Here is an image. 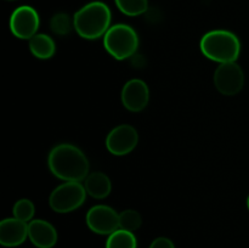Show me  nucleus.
Returning a JSON list of instances; mask_svg holds the SVG:
<instances>
[{"label":"nucleus","mask_w":249,"mask_h":248,"mask_svg":"<svg viewBox=\"0 0 249 248\" xmlns=\"http://www.w3.org/2000/svg\"><path fill=\"white\" fill-rule=\"evenodd\" d=\"M50 172L63 181L82 182L89 175V159L85 153L72 143H60L48 157Z\"/></svg>","instance_id":"obj_1"},{"label":"nucleus","mask_w":249,"mask_h":248,"mask_svg":"<svg viewBox=\"0 0 249 248\" xmlns=\"http://www.w3.org/2000/svg\"><path fill=\"white\" fill-rule=\"evenodd\" d=\"M111 10L102 1H91L84 5L73 16L75 32L88 40L104 36L111 27Z\"/></svg>","instance_id":"obj_2"},{"label":"nucleus","mask_w":249,"mask_h":248,"mask_svg":"<svg viewBox=\"0 0 249 248\" xmlns=\"http://www.w3.org/2000/svg\"><path fill=\"white\" fill-rule=\"evenodd\" d=\"M199 48L202 53L214 62H236L241 53V41L232 32L214 29L202 36Z\"/></svg>","instance_id":"obj_3"},{"label":"nucleus","mask_w":249,"mask_h":248,"mask_svg":"<svg viewBox=\"0 0 249 248\" xmlns=\"http://www.w3.org/2000/svg\"><path fill=\"white\" fill-rule=\"evenodd\" d=\"M105 50L119 61L133 57L139 48V35L133 27L124 23L109 27L104 35Z\"/></svg>","instance_id":"obj_4"},{"label":"nucleus","mask_w":249,"mask_h":248,"mask_svg":"<svg viewBox=\"0 0 249 248\" xmlns=\"http://www.w3.org/2000/svg\"><path fill=\"white\" fill-rule=\"evenodd\" d=\"M87 195V190L83 184L65 181L51 192L49 197V206L56 213H71L83 206Z\"/></svg>","instance_id":"obj_5"},{"label":"nucleus","mask_w":249,"mask_h":248,"mask_svg":"<svg viewBox=\"0 0 249 248\" xmlns=\"http://www.w3.org/2000/svg\"><path fill=\"white\" fill-rule=\"evenodd\" d=\"M214 85L220 94L235 96L245 85V73L237 62L220 63L214 72Z\"/></svg>","instance_id":"obj_6"},{"label":"nucleus","mask_w":249,"mask_h":248,"mask_svg":"<svg viewBox=\"0 0 249 248\" xmlns=\"http://www.w3.org/2000/svg\"><path fill=\"white\" fill-rule=\"evenodd\" d=\"M39 26V14L36 9L28 5L17 7L10 17V31L18 39H32L36 34H38Z\"/></svg>","instance_id":"obj_7"},{"label":"nucleus","mask_w":249,"mask_h":248,"mask_svg":"<svg viewBox=\"0 0 249 248\" xmlns=\"http://www.w3.org/2000/svg\"><path fill=\"white\" fill-rule=\"evenodd\" d=\"M87 225L97 235L109 236L119 229V214L112 207L97 204L87 213Z\"/></svg>","instance_id":"obj_8"},{"label":"nucleus","mask_w":249,"mask_h":248,"mask_svg":"<svg viewBox=\"0 0 249 248\" xmlns=\"http://www.w3.org/2000/svg\"><path fill=\"white\" fill-rule=\"evenodd\" d=\"M138 130L130 124H121L109 131L106 138V147L114 156H125L138 146Z\"/></svg>","instance_id":"obj_9"},{"label":"nucleus","mask_w":249,"mask_h":248,"mask_svg":"<svg viewBox=\"0 0 249 248\" xmlns=\"http://www.w3.org/2000/svg\"><path fill=\"white\" fill-rule=\"evenodd\" d=\"M150 100L148 85L141 79H130L122 89V104L128 111L141 112Z\"/></svg>","instance_id":"obj_10"},{"label":"nucleus","mask_w":249,"mask_h":248,"mask_svg":"<svg viewBox=\"0 0 249 248\" xmlns=\"http://www.w3.org/2000/svg\"><path fill=\"white\" fill-rule=\"evenodd\" d=\"M28 237V223L17 218H6L0 223V243L4 247H17Z\"/></svg>","instance_id":"obj_11"},{"label":"nucleus","mask_w":249,"mask_h":248,"mask_svg":"<svg viewBox=\"0 0 249 248\" xmlns=\"http://www.w3.org/2000/svg\"><path fill=\"white\" fill-rule=\"evenodd\" d=\"M28 237L36 248H53L58 236L53 224L43 219H34L28 223Z\"/></svg>","instance_id":"obj_12"},{"label":"nucleus","mask_w":249,"mask_h":248,"mask_svg":"<svg viewBox=\"0 0 249 248\" xmlns=\"http://www.w3.org/2000/svg\"><path fill=\"white\" fill-rule=\"evenodd\" d=\"M83 185L87 190V194L96 199L106 198L112 190L111 180L102 172L90 173Z\"/></svg>","instance_id":"obj_13"},{"label":"nucleus","mask_w":249,"mask_h":248,"mask_svg":"<svg viewBox=\"0 0 249 248\" xmlns=\"http://www.w3.org/2000/svg\"><path fill=\"white\" fill-rule=\"evenodd\" d=\"M29 50L33 53L34 57L40 60L51 58L56 53L55 41L48 34L38 33L29 39Z\"/></svg>","instance_id":"obj_14"},{"label":"nucleus","mask_w":249,"mask_h":248,"mask_svg":"<svg viewBox=\"0 0 249 248\" xmlns=\"http://www.w3.org/2000/svg\"><path fill=\"white\" fill-rule=\"evenodd\" d=\"M106 248H138V240L134 232L118 229L108 236Z\"/></svg>","instance_id":"obj_15"},{"label":"nucleus","mask_w":249,"mask_h":248,"mask_svg":"<svg viewBox=\"0 0 249 248\" xmlns=\"http://www.w3.org/2000/svg\"><path fill=\"white\" fill-rule=\"evenodd\" d=\"M119 11L130 17L140 16L148 9V0H114Z\"/></svg>","instance_id":"obj_16"},{"label":"nucleus","mask_w":249,"mask_h":248,"mask_svg":"<svg viewBox=\"0 0 249 248\" xmlns=\"http://www.w3.org/2000/svg\"><path fill=\"white\" fill-rule=\"evenodd\" d=\"M141 224H142V218L140 213L134 209H126L119 213V229L134 232L140 228Z\"/></svg>","instance_id":"obj_17"},{"label":"nucleus","mask_w":249,"mask_h":248,"mask_svg":"<svg viewBox=\"0 0 249 248\" xmlns=\"http://www.w3.org/2000/svg\"><path fill=\"white\" fill-rule=\"evenodd\" d=\"M50 27L51 31L57 35H66L72 31V28H74V22H73V19H71V17L67 14L58 12V14L53 15V18H51Z\"/></svg>","instance_id":"obj_18"},{"label":"nucleus","mask_w":249,"mask_h":248,"mask_svg":"<svg viewBox=\"0 0 249 248\" xmlns=\"http://www.w3.org/2000/svg\"><path fill=\"white\" fill-rule=\"evenodd\" d=\"M12 213H14L15 218L19 219L22 221H28L33 220L34 213H36V208H34V204L31 199L22 198L15 203L14 209H12Z\"/></svg>","instance_id":"obj_19"},{"label":"nucleus","mask_w":249,"mask_h":248,"mask_svg":"<svg viewBox=\"0 0 249 248\" xmlns=\"http://www.w3.org/2000/svg\"><path fill=\"white\" fill-rule=\"evenodd\" d=\"M148 248H175L174 243L172 240L167 237H158L152 241Z\"/></svg>","instance_id":"obj_20"},{"label":"nucleus","mask_w":249,"mask_h":248,"mask_svg":"<svg viewBox=\"0 0 249 248\" xmlns=\"http://www.w3.org/2000/svg\"><path fill=\"white\" fill-rule=\"evenodd\" d=\"M247 207H248V211H249V196H248V198H247Z\"/></svg>","instance_id":"obj_21"}]
</instances>
